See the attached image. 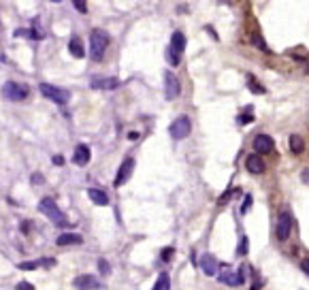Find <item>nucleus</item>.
I'll use <instances>...</instances> for the list:
<instances>
[{"label": "nucleus", "instance_id": "obj_1", "mask_svg": "<svg viewBox=\"0 0 309 290\" xmlns=\"http://www.w3.org/2000/svg\"><path fill=\"white\" fill-rule=\"evenodd\" d=\"M109 47V34L105 30L96 28L90 32V58L94 62H100L105 58V51Z\"/></svg>", "mask_w": 309, "mask_h": 290}, {"label": "nucleus", "instance_id": "obj_2", "mask_svg": "<svg viewBox=\"0 0 309 290\" xmlns=\"http://www.w3.org/2000/svg\"><path fill=\"white\" fill-rule=\"evenodd\" d=\"M38 211L47 216L49 220L56 224V226H66V224H68L66 216L62 214V211H60V207H58V205H56V201H54V198H49V196L41 198V203H38Z\"/></svg>", "mask_w": 309, "mask_h": 290}, {"label": "nucleus", "instance_id": "obj_3", "mask_svg": "<svg viewBox=\"0 0 309 290\" xmlns=\"http://www.w3.org/2000/svg\"><path fill=\"white\" fill-rule=\"evenodd\" d=\"M184 49H185V36H184V32H179V30L173 32L171 45H169V49H166V60H169L173 66H177V64L182 62Z\"/></svg>", "mask_w": 309, "mask_h": 290}, {"label": "nucleus", "instance_id": "obj_4", "mask_svg": "<svg viewBox=\"0 0 309 290\" xmlns=\"http://www.w3.org/2000/svg\"><path fill=\"white\" fill-rule=\"evenodd\" d=\"M2 94H4V98H9V100H26L28 98V94H30V88L26 86V83H17V81H6L4 86H2Z\"/></svg>", "mask_w": 309, "mask_h": 290}, {"label": "nucleus", "instance_id": "obj_5", "mask_svg": "<svg viewBox=\"0 0 309 290\" xmlns=\"http://www.w3.org/2000/svg\"><path fill=\"white\" fill-rule=\"evenodd\" d=\"M41 94L45 96V98L54 100L56 105H66V102L70 100V92L68 90H62V88H56V86H49V83H41Z\"/></svg>", "mask_w": 309, "mask_h": 290}, {"label": "nucleus", "instance_id": "obj_6", "mask_svg": "<svg viewBox=\"0 0 309 290\" xmlns=\"http://www.w3.org/2000/svg\"><path fill=\"white\" fill-rule=\"evenodd\" d=\"M190 130H192V122H190L188 115H179V118L169 126L171 137H173V139H177V141H182V139L188 137Z\"/></svg>", "mask_w": 309, "mask_h": 290}, {"label": "nucleus", "instance_id": "obj_7", "mask_svg": "<svg viewBox=\"0 0 309 290\" xmlns=\"http://www.w3.org/2000/svg\"><path fill=\"white\" fill-rule=\"evenodd\" d=\"M292 233V216L288 211H281L278 218V226H275V235L279 241H288V237Z\"/></svg>", "mask_w": 309, "mask_h": 290}, {"label": "nucleus", "instance_id": "obj_8", "mask_svg": "<svg viewBox=\"0 0 309 290\" xmlns=\"http://www.w3.org/2000/svg\"><path fill=\"white\" fill-rule=\"evenodd\" d=\"M179 94H182V86H179V79L171 73V70H166V73H164V96H166L169 100H173V98H177Z\"/></svg>", "mask_w": 309, "mask_h": 290}, {"label": "nucleus", "instance_id": "obj_9", "mask_svg": "<svg viewBox=\"0 0 309 290\" xmlns=\"http://www.w3.org/2000/svg\"><path fill=\"white\" fill-rule=\"evenodd\" d=\"M132 171H134V160H132V158H126L124 162L120 164V169H118V175H115V179H113L115 188H120V186H124V184L128 182V179H130Z\"/></svg>", "mask_w": 309, "mask_h": 290}, {"label": "nucleus", "instance_id": "obj_10", "mask_svg": "<svg viewBox=\"0 0 309 290\" xmlns=\"http://www.w3.org/2000/svg\"><path fill=\"white\" fill-rule=\"evenodd\" d=\"M73 286H75V290H98V288H102L100 280L94 278V275H79V278L73 280Z\"/></svg>", "mask_w": 309, "mask_h": 290}, {"label": "nucleus", "instance_id": "obj_11", "mask_svg": "<svg viewBox=\"0 0 309 290\" xmlns=\"http://www.w3.org/2000/svg\"><path fill=\"white\" fill-rule=\"evenodd\" d=\"M217 280L226 286H241L243 284V275L239 271H235V269H222V271L217 273Z\"/></svg>", "mask_w": 309, "mask_h": 290}, {"label": "nucleus", "instance_id": "obj_12", "mask_svg": "<svg viewBox=\"0 0 309 290\" xmlns=\"http://www.w3.org/2000/svg\"><path fill=\"white\" fill-rule=\"evenodd\" d=\"M201 269L207 278H216V275L220 273V262H217L211 254H203L201 256Z\"/></svg>", "mask_w": 309, "mask_h": 290}, {"label": "nucleus", "instance_id": "obj_13", "mask_svg": "<svg viewBox=\"0 0 309 290\" xmlns=\"http://www.w3.org/2000/svg\"><path fill=\"white\" fill-rule=\"evenodd\" d=\"M246 169L252 173V175H262V173L267 171V164H265V160H262V156H258V154H249L247 160H246Z\"/></svg>", "mask_w": 309, "mask_h": 290}, {"label": "nucleus", "instance_id": "obj_14", "mask_svg": "<svg viewBox=\"0 0 309 290\" xmlns=\"http://www.w3.org/2000/svg\"><path fill=\"white\" fill-rule=\"evenodd\" d=\"M273 147H275V143H273V139L269 137V134H258V137L254 139V150H256V154H271L273 152Z\"/></svg>", "mask_w": 309, "mask_h": 290}, {"label": "nucleus", "instance_id": "obj_15", "mask_svg": "<svg viewBox=\"0 0 309 290\" xmlns=\"http://www.w3.org/2000/svg\"><path fill=\"white\" fill-rule=\"evenodd\" d=\"M90 86L94 90H115L120 86V79H115V77H92Z\"/></svg>", "mask_w": 309, "mask_h": 290}, {"label": "nucleus", "instance_id": "obj_16", "mask_svg": "<svg viewBox=\"0 0 309 290\" xmlns=\"http://www.w3.org/2000/svg\"><path fill=\"white\" fill-rule=\"evenodd\" d=\"M90 156H92V152H90V147L86 143H79L75 147V154H73V162L77 166H86L90 162Z\"/></svg>", "mask_w": 309, "mask_h": 290}, {"label": "nucleus", "instance_id": "obj_17", "mask_svg": "<svg viewBox=\"0 0 309 290\" xmlns=\"http://www.w3.org/2000/svg\"><path fill=\"white\" fill-rule=\"evenodd\" d=\"M56 243L58 246H79V243H83V237L81 235H77V233H64V235H60L56 239Z\"/></svg>", "mask_w": 309, "mask_h": 290}, {"label": "nucleus", "instance_id": "obj_18", "mask_svg": "<svg viewBox=\"0 0 309 290\" xmlns=\"http://www.w3.org/2000/svg\"><path fill=\"white\" fill-rule=\"evenodd\" d=\"M88 196H90V201H92L94 205H100V207L109 205L107 192H102V190H98V188H90V190H88Z\"/></svg>", "mask_w": 309, "mask_h": 290}, {"label": "nucleus", "instance_id": "obj_19", "mask_svg": "<svg viewBox=\"0 0 309 290\" xmlns=\"http://www.w3.org/2000/svg\"><path fill=\"white\" fill-rule=\"evenodd\" d=\"M68 51L73 54L75 58H83L86 56V49H83V43H81V38L79 36H73L68 41Z\"/></svg>", "mask_w": 309, "mask_h": 290}, {"label": "nucleus", "instance_id": "obj_20", "mask_svg": "<svg viewBox=\"0 0 309 290\" xmlns=\"http://www.w3.org/2000/svg\"><path fill=\"white\" fill-rule=\"evenodd\" d=\"M288 145H290V152L292 154H301L305 150V139L301 137V134H290V139H288Z\"/></svg>", "mask_w": 309, "mask_h": 290}, {"label": "nucleus", "instance_id": "obj_21", "mask_svg": "<svg viewBox=\"0 0 309 290\" xmlns=\"http://www.w3.org/2000/svg\"><path fill=\"white\" fill-rule=\"evenodd\" d=\"M152 290H171V280H169V273H160L156 284H154Z\"/></svg>", "mask_w": 309, "mask_h": 290}, {"label": "nucleus", "instance_id": "obj_22", "mask_svg": "<svg viewBox=\"0 0 309 290\" xmlns=\"http://www.w3.org/2000/svg\"><path fill=\"white\" fill-rule=\"evenodd\" d=\"M252 45L254 47H258L260 51H265V54H269V47H267L265 38H262V34H258V32H254L252 34Z\"/></svg>", "mask_w": 309, "mask_h": 290}, {"label": "nucleus", "instance_id": "obj_23", "mask_svg": "<svg viewBox=\"0 0 309 290\" xmlns=\"http://www.w3.org/2000/svg\"><path fill=\"white\" fill-rule=\"evenodd\" d=\"M247 88H249V92H254V94H265V92H267V90L262 88V86H260V83L256 81V79H252V77H249V79H247Z\"/></svg>", "mask_w": 309, "mask_h": 290}, {"label": "nucleus", "instance_id": "obj_24", "mask_svg": "<svg viewBox=\"0 0 309 290\" xmlns=\"http://www.w3.org/2000/svg\"><path fill=\"white\" fill-rule=\"evenodd\" d=\"M233 194H239V188H230V190H226V192H224V194H222L220 198H217V205H224V203H226V201H228V198L233 196Z\"/></svg>", "mask_w": 309, "mask_h": 290}, {"label": "nucleus", "instance_id": "obj_25", "mask_svg": "<svg viewBox=\"0 0 309 290\" xmlns=\"http://www.w3.org/2000/svg\"><path fill=\"white\" fill-rule=\"evenodd\" d=\"M249 122H254V115L252 113H241V115H237V124H249Z\"/></svg>", "mask_w": 309, "mask_h": 290}, {"label": "nucleus", "instance_id": "obj_26", "mask_svg": "<svg viewBox=\"0 0 309 290\" xmlns=\"http://www.w3.org/2000/svg\"><path fill=\"white\" fill-rule=\"evenodd\" d=\"M41 267L38 265V260H30V262H19V269H26V271H30V269H36Z\"/></svg>", "mask_w": 309, "mask_h": 290}, {"label": "nucleus", "instance_id": "obj_27", "mask_svg": "<svg viewBox=\"0 0 309 290\" xmlns=\"http://www.w3.org/2000/svg\"><path fill=\"white\" fill-rule=\"evenodd\" d=\"M173 254H175V248H164V250H162V260L169 262V260L173 258Z\"/></svg>", "mask_w": 309, "mask_h": 290}, {"label": "nucleus", "instance_id": "obj_28", "mask_svg": "<svg viewBox=\"0 0 309 290\" xmlns=\"http://www.w3.org/2000/svg\"><path fill=\"white\" fill-rule=\"evenodd\" d=\"M98 271H100V273H105V275H107L109 271H111V267H109V262H107L105 258H100V260H98Z\"/></svg>", "mask_w": 309, "mask_h": 290}, {"label": "nucleus", "instance_id": "obj_29", "mask_svg": "<svg viewBox=\"0 0 309 290\" xmlns=\"http://www.w3.org/2000/svg\"><path fill=\"white\" fill-rule=\"evenodd\" d=\"M249 207H252V194H246V201H243V207H241V211H243V214H247V211H249Z\"/></svg>", "mask_w": 309, "mask_h": 290}, {"label": "nucleus", "instance_id": "obj_30", "mask_svg": "<svg viewBox=\"0 0 309 290\" xmlns=\"http://www.w3.org/2000/svg\"><path fill=\"white\" fill-rule=\"evenodd\" d=\"M15 290H34V286H32L30 282H19V284L15 286Z\"/></svg>", "mask_w": 309, "mask_h": 290}, {"label": "nucleus", "instance_id": "obj_31", "mask_svg": "<svg viewBox=\"0 0 309 290\" xmlns=\"http://www.w3.org/2000/svg\"><path fill=\"white\" fill-rule=\"evenodd\" d=\"M247 252V239H246V237H243V239H241V246H239V250H237V254H246Z\"/></svg>", "mask_w": 309, "mask_h": 290}, {"label": "nucleus", "instance_id": "obj_32", "mask_svg": "<svg viewBox=\"0 0 309 290\" xmlns=\"http://www.w3.org/2000/svg\"><path fill=\"white\" fill-rule=\"evenodd\" d=\"M75 9L79 11V13H86L88 6H86V2H81V0H75Z\"/></svg>", "mask_w": 309, "mask_h": 290}, {"label": "nucleus", "instance_id": "obj_33", "mask_svg": "<svg viewBox=\"0 0 309 290\" xmlns=\"http://www.w3.org/2000/svg\"><path fill=\"white\" fill-rule=\"evenodd\" d=\"M301 179H303V182L309 186V169H303V171H301Z\"/></svg>", "mask_w": 309, "mask_h": 290}, {"label": "nucleus", "instance_id": "obj_34", "mask_svg": "<svg viewBox=\"0 0 309 290\" xmlns=\"http://www.w3.org/2000/svg\"><path fill=\"white\" fill-rule=\"evenodd\" d=\"M301 269H303V273L309 275V258H305L303 262H301Z\"/></svg>", "mask_w": 309, "mask_h": 290}, {"label": "nucleus", "instance_id": "obj_35", "mask_svg": "<svg viewBox=\"0 0 309 290\" xmlns=\"http://www.w3.org/2000/svg\"><path fill=\"white\" fill-rule=\"evenodd\" d=\"M41 182H43L41 175H32V184H41Z\"/></svg>", "mask_w": 309, "mask_h": 290}, {"label": "nucleus", "instance_id": "obj_36", "mask_svg": "<svg viewBox=\"0 0 309 290\" xmlns=\"http://www.w3.org/2000/svg\"><path fill=\"white\" fill-rule=\"evenodd\" d=\"M62 162H64L62 156H54V164H62Z\"/></svg>", "mask_w": 309, "mask_h": 290}, {"label": "nucleus", "instance_id": "obj_37", "mask_svg": "<svg viewBox=\"0 0 309 290\" xmlns=\"http://www.w3.org/2000/svg\"><path fill=\"white\" fill-rule=\"evenodd\" d=\"M128 139H130V141H137L139 134H137V132H128Z\"/></svg>", "mask_w": 309, "mask_h": 290}]
</instances>
